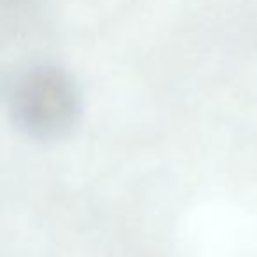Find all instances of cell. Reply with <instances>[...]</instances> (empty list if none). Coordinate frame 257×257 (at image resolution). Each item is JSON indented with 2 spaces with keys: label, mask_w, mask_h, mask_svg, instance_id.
<instances>
[{
  "label": "cell",
  "mask_w": 257,
  "mask_h": 257,
  "mask_svg": "<svg viewBox=\"0 0 257 257\" xmlns=\"http://www.w3.org/2000/svg\"><path fill=\"white\" fill-rule=\"evenodd\" d=\"M9 113L16 127L37 140L62 138L79 118V93L64 71L32 67L13 81Z\"/></svg>",
  "instance_id": "obj_1"
}]
</instances>
